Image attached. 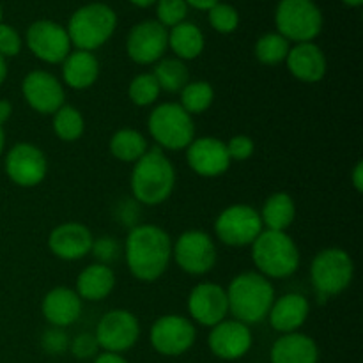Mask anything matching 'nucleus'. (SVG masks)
<instances>
[{"mask_svg":"<svg viewBox=\"0 0 363 363\" xmlns=\"http://www.w3.org/2000/svg\"><path fill=\"white\" fill-rule=\"evenodd\" d=\"M124 259L131 275L140 282H156L172 261V240L155 223L133 225L124 241Z\"/></svg>","mask_w":363,"mask_h":363,"instance_id":"obj_1","label":"nucleus"},{"mask_svg":"<svg viewBox=\"0 0 363 363\" xmlns=\"http://www.w3.org/2000/svg\"><path fill=\"white\" fill-rule=\"evenodd\" d=\"M131 197L144 206H160L169 201L176 188V169L165 151L149 147V151L133 163L130 176Z\"/></svg>","mask_w":363,"mask_h":363,"instance_id":"obj_2","label":"nucleus"},{"mask_svg":"<svg viewBox=\"0 0 363 363\" xmlns=\"http://www.w3.org/2000/svg\"><path fill=\"white\" fill-rule=\"evenodd\" d=\"M225 291L229 314L247 326L264 321L277 298L272 280L257 272L240 273L230 280Z\"/></svg>","mask_w":363,"mask_h":363,"instance_id":"obj_3","label":"nucleus"},{"mask_svg":"<svg viewBox=\"0 0 363 363\" xmlns=\"http://www.w3.org/2000/svg\"><path fill=\"white\" fill-rule=\"evenodd\" d=\"M250 247L257 273L268 280L289 279L300 268V248L287 233L264 229Z\"/></svg>","mask_w":363,"mask_h":363,"instance_id":"obj_4","label":"nucleus"},{"mask_svg":"<svg viewBox=\"0 0 363 363\" xmlns=\"http://www.w3.org/2000/svg\"><path fill=\"white\" fill-rule=\"evenodd\" d=\"M116 27V11L106 4L92 2L74 11L66 30L69 35L71 46L94 53V50L101 48L112 38Z\"/></svg>","mask_w":363,"mask_h":363,"instance_id":"obj_5","label":"nucleus"},{"mask_svg":"<svg viewBox=\"0 0 363 363\" xmlns=\"http://www.w3.org/2000/svg\"><path fill=\"white\" fill-rule=\"evenodd\" d=\"M147 130L162 151L186 149L195 138L194 117L174 101L162 103L149 113Z\"/></svg>","mask_w":363,"mask_h":363,"instance_id":"obj_6","label":"nucleus"},{"mask_svg":"<svg viewBox=\"0 0 363 363\" xmlns=\"http://www.w3.org/2000/svg\"><path fill=\"white\" fill-rule=\"evenodd\" d=\"M353 277V257L344 248H325L311 262V280L319 298L339 296L351 286Z\"/></svg>","mask_w":363,"mask_h":363,"instance_id":"obj_7","label":"nucleus"},{"mask_svg":"<svg viewBox=\"0 0 363 363\" xmlns=\"http://www.w3.org/2000/svg\"><path fill=\"white\" fill-rule=\"evenodd\" d=\"M275 25L289 43H312L323 30V13L314 0H280Z\"/></svg>","mask_w":363,"mask_h":363,"instance_id":"obj_8","label":"nucleus"},{"mask_svg":"<svg viewBox=\"0 0 363 363\" xmlns=\"http://www.w3.org/2000/svg\"><path fill=\"white\" fill-rule=\"evenodd\" d=\"M264 230L261 215L248 204H233L220 211L215 220V234L227 247H250Z\"/></svg>","mask_w":363,"mask_h":363,"instance_id":"obj_9","label":"nucleus"},{"mask_svg":"<svg viewBox=\"0 0 363 363\" xmlns=\"http://www.w3.org/2000/svg\"><path fill=\"white\" fill-rule=\"evenodd\" d=\"M172 259L188 275L202 277L215 268L218 250L208 233L186 230L172 243Z\"/></svg>","mask_w":363,"mask_h":363,"instance_id":"obj_10","label":"nucleus"},{"mask_svg":"<svg viewBox=\"0 0 363 363\" xmlns=\"http://www.w3.org/2000/svg\"><path fill=\"white\" fill-rule=\"evenodd\" d=\"M99 350L106 353H124L130 351L140 337V323L131 311L113 308L108 311L96 326L94 333Z\"/></svg>","mask_w":363,"mask_h":363,"instance_id":"obj_11","label":"nucleus"},{"mask_svg":"<svg viewBox=\"0 0 363 363\" xmlns=\"http://www.w3.org/2000/svg\"><path fill=\"white\" fill-rule=\"evenodd\" d=\"M151 346L163 357H181L194 347L197 330L191 319L179 314L162 315L151 326Z\"/></svg>","mask_w":363,"mask_h":363,"instance_id":"obj_12","label":"nucleus"},{"mask_svg":"<svg viewBox=\"0 0 363 363\" xmlns=\"http://www.w3.org/2000/svg\"><path fill=\"white\" fill-rule=\"evenodd\" d=\"M7 177L16 186L34 188L41 184L48 176L46 155L30 142H20L13 145L4 160Z\"/></svg>","mask_w":363,"mask_h":363,"instance_id":"obj_13","label":"nucleus"},{"mask_svg":"<svg viewBox=\"0 0 363 363\" xmlns=\"http://www.w3.org/2000/svg\"><path fill=\"white\" fill-rule=\"evenodd\" d=\"M25 43L35 59L46 64H62L71 53L66 27L52 20H38L27 28Z\"/></svg>","mask_w":363,"mask_h":363,"instance_id":"obj_14","label":"nucleus"},{"mask_svg":"<svg viewBox=\"0 0 363 363\" xmlns=\"http://www.w3.org/2000/svg\"><path fill=\"white\" fill-rule=\"evenodd\" d=\"M169 48V30L156 20L135 25L126 39L128 57L138 66H151L163 59Z\"/></svg>","mask_w":363,"mask_h":363,"instance_id":"obj_15","label":"nucleus"},{"mask_svg":"<svg viewBox=\"0 0 363 363\" xmlns=\"http://www.w3.org/2000/svg\"><path fill=\"white\" fill-rule=\"evenodd\" d=\"M21 94L34 112L53 116L66 103L64 84L48 71H30L21 82Z\"/></svg>","mask_w":363,"mask_h":363,"instance_id":"obj_16","label":"nucleus"},{"mask_svg":"<svg viewBox=\"0 0 363 363\" xmlns=\"http://www.w3.org/2000/svg\"><path fill=\"white\" fill-rule=\"evenodd\" d=\"M186 308L191 321L201 326L213 328L229 315L225 287L215 282L197 284L188 294Z\"/></svg>","mask_w":363,"mask_h":363,"instance_id":"obj_17","label":"nucleus"},{"mask_svg":"<svg viewBox=\"0 0 363 363\" xmlns=\"http://www.w3.org/2000/svg\"><path fill=\"white\" fill-rule=\"evenodd\" d=\"M209 350L220 360L234 362L243 358L254 344L250 326L236 321V319H223L215 325L209 333Z\"/></svg>","mask_w":363,"mask_h":363,"instance_id":"obj_18","label":"nucleus"},{"mask_svg":"<svg viewBox=\"0 0 363 363\" xmlns=\"http://www.w3.org/2000/svg\"><path fill=\"white\" fill-rule=\"evenodd\" d=\"M186 163L197 176L218 177L230 169L225 142L216 137L194 138L186 147Z\"/></svg>","mask_w":363,"mask_h":363,"instance_id":"obj_19","label":"nucleus"},{"mask_svg":"<svg viewBox=\"0 0 363 363\" xmlns=\"http://www.w3.org/2000/svg\"><path fill=\"white\" fill-rule=\"evenodd\" d=\"M91 229L80 222L59 223L48 236V248L60 261H80L91 254Z\"/></svg>","mask_w":363,"mask_h":363,"instance_id":"obj_20","label":"nucleus"},{"mask_svg":"<svg viewBox=\"0 0 363 363\" xmlns=\"http://www.w3.org/2000/svg\"><path fill=\"white\" fill-rule=\"evenodd\" d=\"M287 71L303 84H318L326 77V55L315 43H298L291 46L286 59Z\"/></svg>","mask_w":363,"mask_h":363,"instance_id":"obj_21","label":"nucleus"},{"mask_svg":"<svg viewBox=\"0 0 363 363\" xmlns=\"http://www.w3.org/2000/svg\"><path fill=\"white\" fill-rule=\"evenodd\" d=\"M84 311V301L77 291L69 287H53L45 294L41 312L46 321L57 328H67L80 319Z\"/></svg>","mask_w":363,"mask_h":363,"instance_id":"obj_22","label":"nucleus"},{"mask_svg":"<svg viewBox=\"0 0 363 363\" xmlns=\"http://www.w3.org/2000/svg\"><path fill=\"white\" fill-rule=\"evenodd\" d=\"M308 314H311V305L307 298L300 293H287L275 298L266 319L275 332L284 335V333L298 332L307 323Z\"/></svg>","mask_w":363,"mask_h":363,"instance_id":"obj_23","label":"nucleus"},{"mask_svg":"<svg viewBox=\"0 0 363 363\" xmlns=\"http://www.w3.org/2000/svg\"><path fill=\"white\" fill-rule=\"evenodd\" d=\"M272 363H318L319 347L305 333H284L272 346Z\"/></svg>","mask_w":363,"mask_h":363,"instance_id":"obj_24","label":"nucleus"},{"mask_svg":"<svg viewBox=\"0 0 363 363\" xmlns=\"http://www.w3.org/2000/svg\"><path fill=\"white\" fill-rule=\"evenodd\" d=\"M99 78V60L92 52L74 50L62 62V82L74 91L91 89Z\"/></svg>","mask_w":363,"mask_h":363,"instance_id":"obj_25","label":"nucleus"},{"mask_svg":"<svg viewBox=\"0 0 363 363\" xmlns=\"http://www.w3.org/2000/svg\"><path fill=\"white\" fill-rule=\"evenodd\" d=\"M113 287H116L113 269L106 264L94 262L82 269L80 275L77 277L74 291L82 301H103L112 294Z\"/></svg>","mask_w":363,"mask_h":363,"instance_id":"obj_26","label":"nucleus"},{"mask_svg":"<svg viewBox=\"0 0 363 363\" xmlns=\"http://www.w3.org/2000/svg\"><path fill=\"white\" fill-rule=\"evenodd\" d=\"M259 215H261L264 229L287 233L296 218V204L287 191H275L266 199Z\"/></svg>","mask_w":363,"mask_h":363,"instance_id":"obj_27","label":"nucleus"},{"mask_svg":"<svg viewBox=\"0 0 363 363\" xmlns=\"http://www.w3.org/2000/svg\"><path fill=\"white\" fill-rule=\"evenodd\" d=\"M206 39L201 28L190 21L176 25L169 32V48L172 50L176 59L194 60L204 52Z\"/></svg>","mask_w":363,"mask_h":363,"instance_id":"obj_28","label":"nucleus"},{"mask_svg":"<svg viewBox=\"0 0 363 363\" xmlns=\"http://www.w3.org/2000/svg\"><path fill=\"white\" fill-rule=\"evenodd\" d=\"M110 152L123 163H137L149 151V142L140 131L133 128H121L108 142Z\"/></svg>","mask_w":363,"mask_h":363,"instance_id":"obj_29","label":"nucleus"},{"mask_svg":"<svg viewBox=\"0 0 363 363\" xmlns=\"http://www.w3.org/2000/svg\"><path fill=\"white\" fill-rule=\"evenodd\" d=\"M152 74L158 80L162 92L165 91L169 94H177L190 82V71L186 64L176 57H163L162 60H158Z\"/></svg>","mask_w":363,"mask_h":363,"instance_id":"obj_30","label":"nucleus"},{"mask_svg":"<svg viewBox=\"0 0 363 363\" xmlns=\"http://www.w3.org/2000/svg\"><path fill=\"white\" fill-rule=\"evenodd\" d=\"M179 94V105L183 106L191 117L208 112V110L211 108L213 101H215V89H213V85L206 80H190L184 85V89Z\"/></svg>","mask_w":363,"mask_h":363,"instance_id":"obj_31","label":"nucleus"},{"mask_svg":"<svg viewBox=\"0 0 363 363\" xmlns=\"http://www.w3.org/2000/svg\"><path fill=\"white\" fill-rule=\"evenodd\" d=\"M85 131V119L80 110L73 105L64 103L53 113V133L62 142L80 140Z\"/></svg>","mask_w":363,"mask_h":363,"instance_id":"obj_32","label":"nucleus"},{"mask_svg":"<svg viewBox=\"0 0 363 363\" xmlns=\"http://www.w3.org/2000/svg\"><path fill=\"white\" fill-rule=\"evenodd\" d=\"M289 50L291 43L279 32H268L255 43V57L264 66H277V64L286 62Z\"/></svg>","mask_w":363,"mask_h":363,"instance_id":"obj_33","label":"nucleus"},{"mask_svg":"<svg viewBox=\"0 0 363 363\" xmlns=\"http://www.w3.org/2000/svg\"><path fill=\"white\" fill-rule=\"evenodd\" d=\"M160 94H162V89H160L158 80L155 78V74L151 73H140L130 82V87H128V98L133 103L135 106H151L158 101Z\"/></svg>","mask_w":363,"mask_h":363,"instance_id":"obj_34","label":"nucleus"},{"mask_svg":"<svg viewBox=\"0 0 363 363\" xmlns=\"http://www.w3.org/2000/svg\"><path fill=\"white\" fill-rule=\"evenodd\" d=\"M208 18L211 27L220 34H230L240 25V13L230 4L218 2L208 11Z\"/></svg>","mask_w":363,"mask_h":363,"instance_id":"obj_35","label":"nucleus"},{"mask_svg":"<svg viewBox=\"0 0 363 363\" xmlns=\"http://www.w3.org/2000/svg\"><path fill=\"white\" fill-rule=\"evenodd\" d=\"M188 4L184 0H158L156 2V16L163 27H176L186 20Z\"/></svg>","mask_w":363,"mask_h":363,"instance_id":"obj_36","label":"nucleus"},{"mask_svg":"<svg viewBox=\"0 0 363 363\" xmlns=\"http://www.w3.org/2000/svg\"><path fill=\"white\" fill-rule=\"evenodd\" d=\"M91 255L99 262V264L110 266L117 261L121 255V243L113 236H99L94 238L91 248Z\"/></svg>","mask_w":363,"mask_h":363,"instance_id":"obj_37","label":"nucleus"},{"mask_svg":"<svg viewBox=\"0 0 363 363\" xmlns=\"http://www.w3.org/2000/svg\"><path fill=\"white\" fill-rule=\"evenodd\" d=\"M227 152H229L230 162H247L254 156L255 142L248 135H234L225 142Z\"/></svg>","mask_w":363,"mask_h":363,"instance_id":"obj_38","label":"nucleus"},{"mask_svg":"<svg viewBox=\"0 0 363 363\" xmlns=\"http://www.w3.org/2000/svg\"><path fill=\"white\" fill-rule=\"evenodd\" d=\"M41 347L48 354H62L69 350V337L64 332V328L52 326L43 333Z\"/></svg>","mask_w":363,"mask_h":363,"instance_id":"obj_39","label":"nucleus"},{"mask_svg":"<svg viewBox=\"0 0 363 363\" xmlns=\"http://www.w3.org/2000/svg\"><path fill=\"white\" fill-rule=\"evenodd\" d=\"M98 350L99 346L94 333H78L73 340H69L71 354H73L74 358H78V360H89V358H92L98 353Z\"/></svg>","mask_w":363,"mask_h":363,"instance_id":"obj_40","label":"nucleus"},{"mask_svg":"<svg viewBox=\"0 0 363 363\" xmlns=\"http://www.w3.org/2000/svg\"><path fill=\"white\" fill-rule=\"evenodd\" d=\"M21 52V35L14 27L0 23V55L4 59L16 57Z\"/></svg>","mask_w":363,"mask_h":363,"instance_id":"obj_41","label":"nucleus"},{"mask_svg":"<svg viewBox=\"0 0 363 363\" xmlns=\"http://www.w3.org/2000/svg\"><path fill=\"white\" fill-rule=\"evenodd\" d=\"M351 184L357 190V194H362L363 191V162L354 163L353 170H351Z\"/></svg>","mask_w":363,"mask_h":363,"instance_id":"obj_42","label":"nucleus"},{"mask_svg":"<svg viewBox=\"0 0 363 363\" xmlns=\"http://www.w3.org/2000/svg\"><path fill=\"white\" fill-rule=\"evenodd\" d=\"M94 363H128L126 358L123 354H117V353H101L96 357Z\"/></svg>","mask_w":363,"mask_h":363,"instance_id":"obj_43","label":"nucleus"},{"mask_svg":"<svg viewBox=\"0 0 363 363\" xmlns=\"http://www.w3.org/2000/svg\"><path fill=\"white\" fill-rule=\"evenodd\" d=\"M11 116H13V105L7 99H0V126H4Z\"/></svg>","mask_w":363,"mask_h":363,"instance_id":"obj_44","label":"nucleus"},{"mask_svg":"<svg viewBox=\"0 0 363 363\" xmlns=\"http://www.w3.org/2000/svg\"><path fill=\"white\" fill-rule=\"evenodd\" d=\"M188 4V7H194V9L199 11H209L215 4H218L220 0H184Z\"/></svg>","mask_w":363,"mask_h":363,"instance_id":"obj_45","label":"nucleus"},{"mask_svg":"<svg viewBox=\"0 0 363 363\" xmlns=\"http://www.w3.org/2000/svg\"><path fill=\"white\" fill-rule=\"evenodd\" d=\"M6 78H7V62H6V59L0 55V85L6 82Z\"/></svg>","mask_w":363,"mask_h":363,"instance_id":"obj_46","label":"nucleus"},{"mask_svg":"<svg viewBox=\"0 0 363 363\" xmlns=\"http://www.w3.org/2000/svg\"><path fill=\"white\" fill-rule=\"evenodd\" d=\"M130 2L137 7H149L158 2V0H130Z\"/></svg>","mask_w":363,"mask_h":363,"instance_id":"obj_47","label":"nucleus"},{"mask_svg":"<svg viewBox=\"0 0 363 363\" xmlns=\"http://www.w3.org/2000/svg\"><path fill=\"white\" fill-rule=\"evenodd\" d=\"M4 149H6V131L4 126H0V156L4 155Z\"/></svg>","mask_w":363,"mask_h":363,"instance_id":"obj_48","label":"nucleus"},{"mask_svg":"<svg viewBox=\"0 0 363 363\" xmlns=\"http://www.w3.org/2000/svg\"><path fill=\"white\" fill-rule=\"evenodd\" d=\"M342 2L350 7H360L363 4V0H342Z\"/></svg>","mask_w":363,"mask_h":363,"instance_id":"obj_49","label":"nucleus"},{"mask_svg":"<svg viewBox=\"0 0 363 363\" xmlns=\"http://www.w3.org/2000/svg\"><path fill=\"white\" fill-rule=\"evenodd\" d=\"M0 23H2V7H0Z\"/></svg>","mask_w":363,"mask_h":363,"instance_id":"obj_50","label":"nucleus"}]
</instances>
